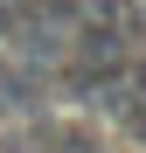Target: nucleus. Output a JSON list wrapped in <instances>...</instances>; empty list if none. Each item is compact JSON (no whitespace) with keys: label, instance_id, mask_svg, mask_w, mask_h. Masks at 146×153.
<instances>
[{"label":"nucleus","instance_id":"f257e3e1","mask_svg":"<svg viewBox=\"0 0 146 153\" xmlns=\"http://www.w3.org/2000/svg\"><path fill=\"white\" fill-rule=\"evenodd\" d=\"M42 153H97V139L77 132V125H63V132H42Z\"/></svg>","mask_w":146,"mask_h":153},{"label":"nucleus","instance_id":"f03ea898","mask_svg":"<svg viewBox=\"0 0 146 153\" xmlns=\"http://www.w3.org/2000/svg\"><path fill=\"white\" fill-rule=\"evenodd\" d=\"M0 111H7V97H0Z\"/></svg>","mask_w":146,"mask_h":153}]
</instances>
